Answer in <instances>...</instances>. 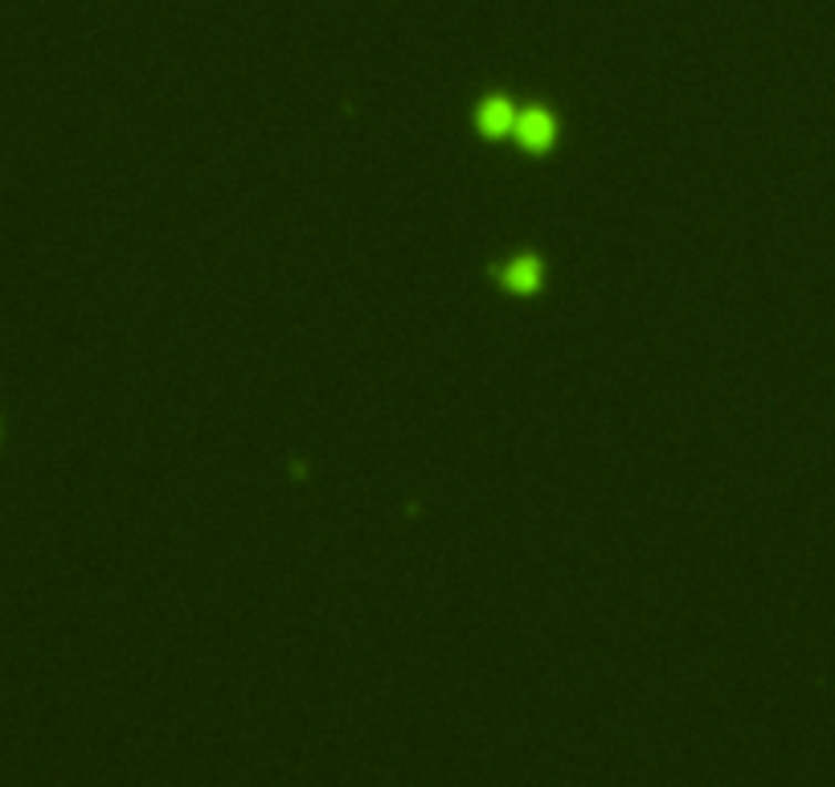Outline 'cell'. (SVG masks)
Returning a JSON list of instances; mask_svg holds the SVG:
<instances>
[{"instance_id":"6da1fadb","label":"cell","mask_w":835,"mask_h":787,"mask_svg":"<svg viewBox=\"0 0 835 787\" xmlns=\"http://www.w3.org/2000/svg\"><path fill=\"white\" fill-rule=\"evenodd\" d=\"M528 152H549L557 140V120L545 108H528L516 115V132H513Z\"/></svg>"},{"instance_id":"7a4b0ae2","label":"cell","mask_w":835,"mask_h":787,"mask_svg":"<svg viewBox=\"0 0 835 787\" xmlns=\"http://www.w3.org/2000/svg\"><path fill=\"white\" fill-rule=\"evenodd\" d=\"M516 103L504 95H492L480 103V111H475V123H480V132L484 136H508V132H516Z\"/></svg>"},{"instance_id":"3957f363","label":"cell","mask_w":835,"mask_h":787,"mask_svg":"<svg viewBox=\"0 0 835 787\" xmlns=\"http://www.w3.org/2000/svg\"><path fill=\"white\" fill-rule=\"evenodd\" d=\"M499 284L508 287V292H520V296L537 292V287H540V258L537 255H520V258H513V263H504Z\"/></svg>"}]
</instances>
